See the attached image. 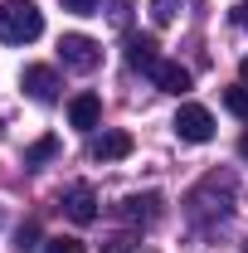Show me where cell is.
I'll use <instances>...</instances> for the list:
<instances>
[{
	"label": "cell",
	"instance_id": "cell-15",
	"mask_svg": "<svg viewBox=\"0 0 248 253\" xmlns=\"http://www.w3.org/2000/svg\"><path fill=\"white\" fill-rule=\"evenodd\" d=\"M15 249H20V253L39 249V224H20V234H15Z\"/></svg>",
	"mask_w": 248,
	"mask_h": 253
},
{
	"label": "cell",
	"instance_id": "cell-13",
	"mask_svg": "<svg viewBox=\"0 0 248 253\" xmlns=\"http://www.w3.org/2000/svg\"><path fill=\"white\" fill-rule=\"evenodd\" d=\"M102 253H136V234H112V239H102Z\"/></svg>",
	"mask_w": 248,
	"mask_h": 253
},
{
	"label": "cell",
	"instance_id": "cell-5",
	"mask_svg": "<svg viewBox=\"0 0 248 253\" xmlns=\"http://www.w3.org/2000/svg\"><path fill=\"white\" fill-rule=\"evenodd\" d=\"M117 214H122L126 224H156V219H161V195H156V190H146V195H126L122 205H117Z\"/></svg>",
	"mask_w": 248,
	"mask_h": 253
},
{
	"label": "cell",
	"instance_id": "cell-9",
	"mask_svg": "<svg viewBox=\"0 0 248 253\" xmlns=\"http://www.w3.org/2000/svg\"><path fill=\"white\" fill-rule=\"evenodd\" d=\"M151 83L161 88V93H175V97H180V93H190V68H180V63H165V59H161V63L151 68Z\"/></svg>",
	"mask_w": 248,
	"mask_h": 253
},
{
	"label": "cell",
	"instance_id": "cell-19",
	"mask_svg": "<svg viewBox=\"0 0 248 253\" xmlns=\"http://www.w3.org/2000/svg\"><path fill=\"white\" fill-rule=\"evenodd\" d=\"M239 156H244V161H248V136H244V141H239Z\"/></svg>",
	"mask_w": 248,
	"mask_h": 253
},
{
	"label": "cell",
	"instance_id": "cell-16",
	"mask_svg": "<svg viewBox=\"0 0 248 253\" xmlns=\"http://www.w3.org/2000/svg\"><path fill=\"white\" fill-rule=\"evenodd\" d=\"M175 5H180V0H151V15H156V25H170V20H175Z\"/></svg>",
	"mask_w": 248,
	"mask_h": 253
},
{
	"label": "cell",
	"instance_id": "cell-12",
	"mask_svg": "<svg viewBox=\"0 0 248 253\" xmlns=\"http://www.w3.org/2000/svg\"><path fill=\"white\" fill-rule=\"evenodd\" d=\"M224 107H229L239 122H248V83H234V88H224Z\"/></svg>",
	"mask_w": 248,
	"mask_h": 253
},
{
	"label": "cell",
	"instance_id": "cell-20",
	"mask_svg": "<svg viewBox=\"0 0 248 253\" xmlns=\"http://www.w3.org/2000/svg\"><path fill=\"white\" fill-rule=\"evenodd\" d=\"M244 83H248V59H244Z\"/></svg>",
	"mask_w": 248,
	"mask_h": 253
},
{
	"label": "cell",
	"instance_id": "cell-2",
	"mask_svg": "<svg viewBox=\"0 0 248 253\" xmlns=\"http://www.w3.org/2000/svg\"><path fill=\"white\" fill-rule=\"evenodd\" d=\"M59 59H63V68H73V73H93L97 63H102V44L88 39V34H63L59 39Z\"/></svg>",
	"mask_w": 248,
	"mask_h": 253
},
{
	"label": "cell",
	"instance_id": "cell-7",
	"mask_svg": "<svg viewBox=\"0 0 248 253\" xmlns=\"http://www.w3.org/2000/svg\"><path fill=\"white\" fill-rule=\"evenodd\" d=\"M68 122L78 126V131H93V126L102 122V97L97 93H78L68 102Z\"/></svg>",
	"mask_w": 248,
	"mask_h": 253
},
{
	"label": "cell",
	"instance_id": "cell-18",
	"mask_svg": "<svg viewBox=\"0 0 248 253\" xmlns=\"http://www.w3.org/2000/svg\"><path fill=\"white\" fill-rule=\"evenodd\" d=\"M229 15H234V25H244V30H248V0H239V5H234Z\"/></svg>",
	"mask_w": 248,
	"mask_h": 253
},
{
	"label": "cell",
	"instance_id": "cell-10",
	"mask_svg": "<svg viewBox=\"0 0 248 253\" xmlns=\"http://www.w3.org/2000/svg\"><path fill=\"white\" fill-rule=\"evenodd\" d=\"M126 63H131V68H146V73H151L156 63V39L151 34H126Z\"/></svg>",
	"mask_w": 248,
	"mask_h": 253
},
{
	"label": "cell",
	"instance_id": "cell-6",
	"mask_svg": "<svg viewBox=\"0 0 248 253\" xmlns=\"http://www.w3.org/2000/svg\"><path fill=\"white\" fill-rule=\"evenodd\" d=\"M63 214L73 224H93L97 219V195H93V185H73L68 195H63Z\"/></svg>",
	"mask_w": 248,
	"mask_h": 253
},
{
	"label": "cell",
	"instance_id": "cell-3",
	"mask_svg": "<svg viewBox=\"0 0 248 253\" xmlns=\"http://www.w3.org/2000/svg\"><path fill=\"white\" fill-rule=\"evenodd\" d=\"M170 126H175L180 141H195V146L214 136V117H209V107H200V102H180V112H175Z\"/></svg>",
	"mask_w": 248,
	"mask_h": 253
},
{
	"label": "cell",
	"instance_id": "cell-1",
	"mask_svg": "<svg viewBox=\"0 0 248 253\" xmlns=\"http://www.w3.org/2000/svg\"><path fill=\"white\" fill-rule=\"evenodd\" d=\"M44 34V15L34 0H5L0 5V44H34Z\"/></svg>",
	"mask_w": 248,
	"mask_h": 253
},
{
	"label": "cell",
	"instance_id": "cell-4",
	"mask_svg": "<svg viewBox=\"0 0 248 253\" xmlns=\"http://www.w3.org/2000/svg\"><path fill=\"white\" fill-rule=\"evenodd\" d=\"M20 88H25L34 102H54V97H59V73H54L49 63H30V68L20 73Z\"/></svg>",
	"mask_w": 248,
	"mask_h": 253
},
{
	"label": "cell",
	"instance_id": "cell-8",
	"mask_svg": "<svg viewBox=\"0 0 248 253\" xmlns=\"http://www.w3.org/2000/svg\"><path fill=\"white\" fill-rule=\"evenodd\" d=\"M88 156L93 161H122V156H131V136L126 131H102V136H93Z\"/></svg>",
	"mask_w": 248,
	"mask_h": 253
},
{
	"label": "cell",
	"instance_id": "cell-21",
	"mask_svg": "<svg viewBox=\"0 0 248 253\" xmlns=\"http://www.w3.org/2000/svg\"><path fill=\"white\" fill-rule=\"evenodd\" d=\"M0 224H5V214H0Z\"/></svg>",
	"mask_w": 248,
	"mask_h": 253
},
{
	"label": "cell",
	"instance_id": "cell-17",
	"mask_svg": "<svg viewBox=\"0 0 248 253\" xmlns=\"http://www.w3.org/2000/svg\"><path fill=\"white\" fill-rule=\"evenodd\" d=\"M68 15H97V0H59Z\"/></svg>",
	"mask_w": 248,
	"mask_h": 253
},
{
	"label": "cell",
	"instance_id": "cell-14",
	"mask_svg": "<svg viewBox=\"0 0 248 253\" xmlns=\"http://www.w3.org/2000/svg\"><path fill=\"white\" fill-rule=\"evenodd\" d=\"M44 253H83V239H73V234H59V239H49Z\"/></svg>",
	"mask_w": 248,
	"mask_h": 253
},
{
	"label": "cell",
	"instance_id": "cell-11",
	"mask_svg": "<svg viewBox=\"0 0 248 253\" xmlns=\"http://www.w3.org/2000/svg\"><path fill=\"white\" fill-rule=\"evenodd\" d=\"M59 156V136H39V141H34V146H25V166H44V161H54Z\"/></svg>",
	"mask_w": 248,
	"mask_h": 253
}]
</instances>
